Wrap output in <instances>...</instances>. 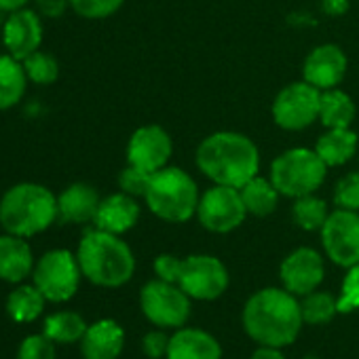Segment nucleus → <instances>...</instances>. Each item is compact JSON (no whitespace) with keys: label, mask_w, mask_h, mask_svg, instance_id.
Masks as SVG:
<instances>
[{"label":"nucleus","mask_w":359,"mask_h":359,"mask_svg":"<svg viewBox=\"0 0 359 359\" xmlns=\"http://www.w3.org/2000/svg\"><path fill=\"white\" fill-rule=\"evenodd\" d=\"M30 0H0V9H3L5 13H13V11L24 9Z\"/></svg>","instance_id":"a19ab883"},{"label":"nucleus","mask_w":359,"mask_h":359,"mask_svg":"<svg viewBox=\"0 0 359 359\" xmlns=\"http://www.w3.org/2000/svg\"><path fill=\"white\" fill-rule=\"evenodd\" d=\"M323 277H325L323 256L313 248H298L290 252L279 266L281 287H285L298 298L315 292L321 285Z\"/></svg>","instance_id":"4468645a"},{"label":"nucleus","mask_w":359,"mask_h":359,"mask_svg":"<svg viewBox=\"0 0 359 359\" xmlns=\"http://www.w3.org/2000/svg\"><path fill=\"white\" fill-rule=\"evenodd\" d=\"M201 193L195 180L180 167L167 165L154 171L144 195L146 208L163 222L182 224L197 216Z\"/></svg>","instance_id":"39448f33"},{"label":"nucleus","mask_w":359,"mask_h":359,"mask_svg":"<svg viewBox=\"0 0 359 359\" xmlns=\"http://www.w3.org/2000/svg\"><path fill=\"white\" fill-rule=\"evenodd\" d=\"M169 334H165V330L156 327L152 332H148L142 340V348H144V355L150 357V359H163L167 357V348H169Z\"/></svg>","instance_id":"c9c22d12"},{"label":"nucleus","mask_w":359,"mask_h":359,"mask_svg":"<svg viewBox=\"0 0 359 359\" xmlns=\"http://www.w3.org/2000/svg\"><path fill=\"white\" fill-rule=\"evenodd\" d=\"M123 5L125 0H70V9L85 20H106Z\"/></svg>","instance_id":"2f4dec72"},{"label":"nucleus","mask_w":359,"mask_h":359,"mask_svg":"<svg viewBox=\"0 0 359 359\" xmlns=\"http://www.w3.org/2000/svg\"><path fill=\"white\" fill-rule=\"evenodd\" d=\"M83 277L97 287H121L131 281L135 273V256L121 239L100 229L87 231L76 250Z\"/></svg>","instance_id":"7ed1b4c3"},{"label":"nucleus","mask_w":359,"mask_h":359,"mask_svg":"<svg viewBox=\"0 0 359 359\" xmlns=\"http://www.w3.org/2000/svg\"><path fill=\"white\" fill-rule=\"evenodd\" d=\"M245 218H248V210L239 189L212 184L205 193H201L197 205V220L205 231L216 235H226L239 229L245 222Z\"/></svg>","instance_id":"1a4fd4ad"},{"label":"nucleus","mask_w":359,"mask_h":359,"mask_svg":"<svg viewBox=\"0 0 359 359\" xmlns=\"http://www.w3.org/2000/svg\"><path fill=\"white\" fill-rule=\"evenodd\" d=\"M173 154L171 135L161 125L137 127L127 142V165L154 173L169 165Z\"/></svg>","instance_id":"ddd939ff"},{"label":"nucleus","mask_w":359,"mask_h":359,"mask_svg":"<svg viewBox=\"0 0 359 359\" xmlns=\"http://www.w3.org/2000/svg\"><path fill=\"white\" fill-rule=\"evenodd\" d=\"M239 193L245 203L248 216H256V218L271 216L277 210L281 197L275 184L271 182V177H262V175H254L252 180H248L239 189Z\"/></svg>","instance_id":"b1692460"},{"label":"nucleus","mask_w":359,"mask_h":359,"mask_svg":"<svg viewBox=\"0 0 359 359\" xmlns=\"http://www.w3.org/2000/svg\"><path fill=\"white\" fill-rule=\"evenodd\" d=\"M300 311H302L304 323H311V325L330 323L336 315H340L338 298L332 296L330 292H319V290L300 298Z\"/></svg>","instance_id":"c85d7f7f"},{"label":"nucleus","mask_w":359,"mask_h":359,"mask_svg":"<svg viewBox=\"0 0 359 359\" xmlns=\"http://www.w3.org/2000/svg\"><path fill=\"white\" fill-rule=\"evenodd\" d=\"M18 359H55V342L45 334L26 336L18 348Z\"/></svg>","instance_id":"72a5a7b5"},{"label":"nucleus","mask_w":359,"mask_h":359,"mask_svg":"<svg viewBox=\"0 0 359 359\" xmlns=\"http://www.w3.org/2000/svg\"><path fill=\"white\" fill-rule=\"evenodd\" d=\"M140 203L135 197L118 191L114 195H108L100 201L93 226L112 235H125L127 231H131L137 220H140Z\"/></svg>","instance_id":"f3484780"},{"label":"nucleus","mask_w":359,"mask_h":359,"mask_svg":"<svg viewBox=\"0 0 359 359\" xmlns=\"http://www.w3.org/2000/svg\"><path fill=\"white\" fill-rule=\"evenodd\" d=\"M250 359H285V355L281 353V348L277 346H264V344H258V348L252 353Z\"/></svg>","instance_id":"ea45409f"},{"label":"nucleus","mask_w":359,"mask_h":359,"mask_svg":"<svg viewBox=\"0 0 359 359\" xmlns=\"http://www.w3.org/2000/svg\"><path fill=\"white\" fill-rule=\"evenodd\" d=\"M5 20H7V18H5V11H3V9H0V28H3Z\"/></svg>","instance_id":"79ce46f5"},{"label":"nucleus","mask_w":359,"mask_h":359,"mask_svg":"<svg viewBox=\"0 0 359 359\" xmlns=\"http://www.w3.org/2000/svg\"><path fill=\"white\" fill-rule=\"evenodd\" d=\"M45 302L47 298L34 283H18V287L7 296V313L18 323H32L43 315Z\"/></svg>","instance_id":"a878e982"},{"label":"nucleus","mask_w":359,"mask_h":359,"mask_svg":"<svg viewBox=\"0 0 359 359\" xmlns=\"http://www.w3.org/2000/svg\"><path fill=\"white\" fill-rule=\"evenodd\" d=\"M34 256L28 239L5 233L0 235V281L24 283L34 271Z\"/></svg>","instance_id":"412c9836"},{"label":"nucleus","mask_w":359,"mask_h":359,"mask_svg":"<svg viewBox=\"0 0 359 359\" xmlns=\"http://www.w3.org/2000/svg\"><path fill=\"white\" fill-rule=\"evenodd\" d=\"M43 43V18L39 11L20 9L7 15L3 24V45L9 55L24 62L34 51L41 49Z\"/></svg>","instance_id":"2eb2a0df"},{"label":"nucleus","mask_w":359,"mask_h":359,"mask_svg":"<svg viewBox=\"0 0 359 359\" xmlns=\"http://www.w3.org/2000/svg\"><path fill=\"white\" fill-rule=\"evenodd\" d=\"M125 346V330L114 319L91 323L81 340L83 359H118Z\"/></svg>","instance_id":"aec40b11"},{"label":"nucleus","mask_w":359,"mask_h":359,"mask_svg":"<svg viewBox=\"0 0 359 359\" xmlns=\"http://www.w3.org/2000/svg\"><path fill=\"white\" fill-rule=\"evenodd\" d=\"M150 177L152 173L148 171H142L133 165H127L121 173H118V189L135 199H144L146 191H148V184H150Z\"/></svg>","instance_id":"f704fd0d"},{"label":"nucleus","mask_w":359,"mask_h":359,"mask_svg":"<svg viewBox=\"0 0 359 359\" xmlns=\"http://www.w3.org/2000/svg\"><path fill=\"white\" fill-rule=\"evenodd\" d=\"M348 62L344 51L338 45L325 43L315 47L302 66V79L306 83H311L313 87H317L319 91H327L334 87H340V83L344 81Z\"/></svg>","instance_id":"dca6fc26"},{"label":"nucleus","mask_w":359,"mask_h":359,"mask_svg":"<svg viewBox=\"0 0 359 359\" xmlns=\"http://www.w3.org/2000/svg\"><path fill=\"white\" fill-rule=\"evenodd\" d=\"M321 11L330 18H340L348 11V0H321Z\"/></svg>","instance_id":"58836bf2"},{"label":"nucleus","mask_w":359,"mask_h":359,"mask_svg":"<svg viewBox=\"0 0 359 359\" xmlns=\"http://www.w3.org/2000/svg\"><path fill=\"white\" fill-rule=\"evenodd\" d=\"M195 163L214 184L241 189L260 171V150L245 133L216 131L199 144Z\"/></svg>","instance_id":"f03ea898"},{"label":"nucleus","mask_w":359,"mask_h":359,"mask_svg":"<svg viewBox=\"0 0 359 359\" xmlns=\"http://www.w3.org/2000/svg\"><path fill=\"white\" fill-rule=\"evenodd\" d=\"M327 173V165L319 158L315 148L296 146L283 150L273 163L269 177L281 197L298 199L313 195L321 189Z\"/></svg>","instance_id":"423d86ee"},{"label":"nucleus","mask_w":359,"mask_h":359,"mask_svg":"<svg viewBox=\"0 0 359 359\" xmlns=\"http://www.w3.org/2000/svg\"><path fill=\"white\" fill-rule=\"evenodd\" d=\"M357 108L348 93L334 87L327 91H321V104H319V123L327 129H340L351 127L355 121Z\"/></svg>","instance_id":"393cba45"},{"label":"nucleus","mask_w":359,"mask_h":359,"mask_svg":"<svg viewBox=\"0 0 359 359\" xmlns=\"http://www.w3.org/2000/svg\"><path fill=\"white\" fill-rule=\"evenodd\" d=\"M332 199L338 210L359 212V171H348L338 180Z\"/></svg>","instance_id":"7c9ffc66"},{"label":"nucleus","mask_w":359,"mask_h":359,"mask_svg":"<svg viewBox=\"0 0 359 359\" xmlns=\"http://www.w3.org/2000/svg\"><path fill=\"white\" fill-rule=\"evenodd\" d=\"M304 325L300 298L285 287H264L252 294L243 306V330L264 346H290Z\"/></svg>","instance_id":"f257e3e1"},{"label":"nucleus","mask_w":359,"mask_h":359,"mask_svg":"<svg viewBox=\"0 0 359 359\" xmlns=\"http://www.w3.org/2000/svg\"><path fill=\"white\" fill-rule=\"evenodd\" d=\"M28 89V74L24 64L13 55H0V110L15 108Z\"/></svg>","instance_id":"5701e85b"},{"label":"nucleus","mask_w":359,"mask_h":359,"mask_svg":"<svg viewBox=\"0 0 359 359\" xmlns=\"http://www.w3.org/2000/svg\"><path fill=\"white\" fill-rule=\"evenodd\" d=\"M321 91L311 83L296 81L285 85L273 102V121L285 131H302L319 121Z\"/></svg>","instance_id":"9b49d317"},{"label":"nucleus","mask_w":359,"mask_h":359,"mask_svg":"<svg viewBox=\"0 0 359 359\" xmlns=\"http://www.w3.org/2000/svg\"><path fill=\"white\" fill-rule=\"evenodd\" d=\"M357 133L351 127L327 129L315 144V152L327 167H340L357 154Z\"/></svg>","instance_id":"4be33fe9"},{"label":"nucleus","mask_w":359,"mask_h":359,"mask_svg":"<svg viewBox=\"0 0 359 359\" xmlns=\"http://www.w3.org/2000/svg\"><path fill=\"white\" fill-rule=\"evenodd\" d=\"M325 256L342 269L359 264V212L334 210L319 231Z\"/></svg>","instance_id":"f8f14e48"},{"label":"nucleus","mask_w":359,"mask_h":359,"mask_svg":"<svg viewBox=\"0 0 359 359\" xmlns=\"http://www.w3.org/2000/svg\"><path fill=\"white\" fill-rule=\"evenodd\" d=\"M57 220V197L43 184L20 182L0 199V226L5 233L30 239Z\"/></svg>","instance_id":"20e7f679"},{"label":"nucleus","mask_w":359,"mask_h":359,"mask_svg":"<svg viewBox=\"0 0 359 359\" xmlns=\"http://www.w3.org/2000/svg\"><path fill=\"white\" fill-rule=\"evenodd\" d=\"M191 296L177 283H169L163 279L148 281L140 292V309L144 317L161 330H177L184 327L191 317Z\"/></svg>","instance_id":"6e6552de"},{"label":"nucleus","mask_w":359,"mask_h":359,"mask_svg":"<svg viewBox=\"0 0 359 359\" xmlns=\"http://www.w3.org/2000/svg\"><path fill=\"white\" fill-rule=\"evenodd\" d=\"M165 359H222V344L201 327H177L169 338Z\"/></svg>","instance_id":"6ab92c4d"},{"label":"nucleus","mask_w":359,"mask_h":359,"mask_svg":"<svg viewBox=\"0 0 359 359\" xmlns=\"http://www.w3.org/2000/svg\"><path fill=\"white\" fill-rule=\"evenodd\" d=\"M100 193L87 182H74L57 195V220L66 224H89L100 208Z\"/></svg>","instance_id":"a211bd4d"},{"label":"nucleus","mask_w":359,"mask_h":359,"mask_svg":"<svg viewBox=\"0 0 359 359\" xmlns=\"http://www.w3.org/2000/svg\"><path fill=\"white\" fill-rule=\"evenodd\" d=\"M229 281V269L220 258L210 254H193L182 258L177 285L193 300H218L226 292Z\"/></svg>","instance_id":"9d476101"},{"label":"nucleus","mask_w":359,"mask_h":359,"mask_svg":"<svg viewBox=\"0 0 359 359\" xmlns=\"http://www.w3.org/2000/svg\"><path fill=\"white\" fill-rule=\"evenodd\" d=\"M24 70L28 74V81L34 85H53L60 76V64L53 55L45 53V51H34L30 57H26L24 62Z\"/></svg>","instance_id":"c756f323"},{"label":"nucleus","mask_w":359,"mask_h":359,"mask_svg":"<svg viewBox=\"0 0 359 359\" xmlns=\"http://www.w3.org/2000/svg\"><path fill=\"white\" fill-rule=\"evenodd\" d=\"M154 275L163 281L177 283L180 279V269H182V258H177L173 254H161L154 258Z\"/></svg>","instance_id":"e433bc0d"},{"label":"nucleus","mask_w":359,"mask_h":359,"mask_svg":"<svg viewBox=\"0 0 359 359\" xmlns=\"http://www.w3.org/2000/svg\"><path fill=\"white\" fill-rule=\"evenodd\" d=\"M83 271L76 254L70 250H49L45 252L32 271L34 285L43 292L49 302H68L81 287Z\"/></svg>","instance_id":"0eeeda50"},{"label":"nucleus","mask_w":359,"mask_h":359,"mask_svg":"<svg viewBox=\"0 0 359 359\" xmlns=\"http://www.w3.org/2000/svg\"><path fill=\"white\" fill-rule=\"evenodd\" d=\"M87 327L89 325L83 319V315H79L74 311H60V313H53L45 319L43 334L49 336L53 342L72 344V342L83 340Z\"/></svg>","instance_id":"bb28decb"},{"label":"nucleus","mask_w":359,"mask_h":359,"mask_svg":"<svg viewBox=\"0 0 359 359\" xmlns=\"http://www.w3.org/2000/svg\"><path fill=\"white\" fill-rule=\"evenodd\" d=\"M36 3V11L41 18H47V20H57L62 18L68 7H70V0H34Z\"/></svg>","instance_id":"4c0bfd02"},{"label":"nucleus","mask_w":359,"mask_h":359,"mask_svg":"<svg viewBox=\"0 0 359 359\" xmlns=\"http://www.w3.org/2000/svg\"><path fill=\"white\" fill-rule=\"evenodd\" d=\"M327 216H330L327 203L321 197H317L315 193L294 199L292 218H294L296 226H300L302 231H321Z\"/></svg>","instance_id":"cd10ccee"},{"label":"nucleus","mask_w":359,"mask_h":359,"mask_svg":"<svg viewBox=\"0 0 359 359\" xmlns=\"http://www.w3.org/2000/svg\"><path fill=\"white\" fill-rule=\"evenodd\" d=\"M359 309V264L346 269L338 294V313L346 315Z\"/></svg>","instance_id":"473e14b6"}]
</instances>
